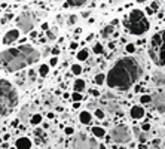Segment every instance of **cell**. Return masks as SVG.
Listing matches in <instances>:
<instances>
[{"label":"cell","mask_w":165,"mask_h":149,"mask_svg":"<svg viewBox=\"0 0 165 149\" xmlns=\"http://www.w3.org/2000/svg\"><path fill=\"white\" fill-rule=\"evenodd\" d=\"M143 74L141 64L134 57H125L115 63V66L106 74V82L109 88L128 90Z\"/></svg>","instance_id":"6da1fadb"},{"label":"cell","mask_w":165,"mask_h":149,"mask_svg":"<svg viewBox=\"0 0 165 149\" xmlns=\"http://www.w3.org/2000/svg\"><path fill=\"white\" fill-rule=\"evenodd\" d=\"M40 52L31 45H19L0 52V66L6 72H18L39 61Z\"/></svg>","instance_id":"7a4b0ae2"},{"label":"cell","mask_w":165,"mask_h":149,"mask_svg":"<svg viewBox=\"0 0 165 149\" xmlns=\"http://www.w3.org/2000/svg\"><path fill=\"white\" fill-rule=\"evenodd\" d=\"M18 106V93L15 87L6 81L0 79V118L8 116Z\"/></svg>","instance_id":"3957f363"},{"label":"cell","mask_w":165,"mask_h":149,"mask_svg":"<svg viewBox=\"0 0 165 149\" xmlns=\"http://www.w3.org/2000/svg\"><path fill=\"white\" fill-rule=\"evenodd\" d=\"M125 27L128 28V31L131 35H134V36H141V35H144L147 30H149L150 24H149V19H147V17L144 15L143 11H140V9H132V11L129 12L128 19L125 21Z\"/></svg>","instance_id":"277c9868"},{"label":"cell","mask_w":165,"mask_h":149,"mask_svg":"<svg viewBox=\"0 0 165 149\" xmlns=\"http://www.w3.org/2000/svg\"><path fill=\"white\" fill-rule=\"evenodd\" d=\"M149 54L156 66L165 67V30H161L152 36L149 45Z\"/></svg>","instance_id":"5b68a950"},{"label":"cell","mask_w":165,"mask_h":149,"mask_svg":"<svg viewBox=\"0 0 165 149\" xmlns=\"http://www.w3.org/2000/svg\"><path fill=\"white\" fill-rule=\"evenodd\" d=\"M110 139L115 142V143H128L131 140V133L125 125H118L115 127L112 133H110Z\"/></svg>","instance_id":"8992f818"},{"label":"cell","mask_w":165,"mask_h":149,"mask_svg":"<svg viewBox=\"0 0 165 149\" xmlns=\"http://www.w3.org/2000/svg\"><path fill=\"white\" fill-rule=\"evenodd\" d=\"M17 25L18 28L22 31V33H30L33 31V27H34V21H33V17L28 15V14H22L17 18Z\"/></svg>","instance_id":"52a82bcc"},{"label":"cell","mask_w":165,"mask_h":149,"mask_svg":"<svg viewBox=\"0 0 165 149\" xmlns=\"http://www.w3.org/2000/svg\"><path fill=\"white\" fill-rule=\"evenodd\" d=\"M18 39H19V30L12 28V30H9V31L5 33V36L2 39V43H3V45H11V43H14V42L18 40Z\"/></svg>","instance_id":"ba28073f"},{"label":"cell","mask_w":165,"mask_h":149,"mask_svg":"<svg viewBox=\"0 0 165 149\" xmlns=\"http://www.w3.org/2000/svg\"><path fill=\"white\" fill-rule=\"evenodd\" d=\"M15 148L17 149H31V140L28 137H19L15 142Z\"/></svg>","instance_id":"9c48e42d"},{"label":"cell","mask_w":165,"mask_h":149,"mask_svg":"<svg viewBox=\"0 0 165 149\" xmlns=\"http://www.w3.org/2000/svg\"><path fill=\"white\" fill-rule=\"evenodd\" d=\"M129 115H131L132 119H141V118L144 116V109H143L141 106H132Z\"/></svg>","instance_id":"30bf717a"},{"label":"cell","mask_w":165,"mask_h":149,"mask_svg":"<svg viewBox=\"0 0 165 149\" xmlns=\"http://www.w3.org/2000/svg\"><path fill=\"white\" fill-rule=\"evenodd\" d=\"M153 84L158 85V87L165 85V73H162V72H155L153 73Z\"/></svg>","instance_id":"8fae6325"},{"label":"cell","mask_w":165,"mask_h":149,"mask_svg":"<svg viewBox=\"0 0 165 149\" xmlns=\"http://www.w3.org/2000/svg\"><path fill=\"white\" fill-rule=\"evenodd\" d=\"M85 88H86V84H85L83 79H76L74 81V84H73L74 93H82V91H85Z\"/></svg>","instance_id":"7c38bea8"},{"label":"cell","mask_w":165,"mask_h":149,"mask_svg":"<svg viewBox=\"0 0 165 149\" xmlns=\"http://www.w3.org/2000/svg\"><path fill=\"white\" fill-rule=\"evenodd\" d=\"M79 121L82 122V124H91V121H92V115L89 113L88 111H82L80 112V115H79Z\"/></svg>","instance_id":"4fadbf2b"},{"label":"cell","mask_w":165,"mask_h":149,"mask_svg":"<svg viewBox=\"0 0 165 149\" xmlns=\"http://www.w3.org/2000/svg\"><path fill=\"white\" fill-rule=\"evenodd\" d=\"M92 134L95 136V137H106V130L103 128V127H94L92 128Z\"/></svg>","instance_id":"5bb4252c"},{"label":"cell","mask_w":165,"mask_h":149,"mask_svg":"<svg viewBox=\"0 0 165 149\" xmlns=\"http://www.w3.org/2000/svg\"><path fill=\"white\" fill-rule=\"evenodd\" d=\"M88 0H67L66 2V6H73V8H77V6H83Z\"/></svg>","instance_id":"9a60e30c"},{"label":"cell","mask_w":165,"mask_h":149,"mask_svg":"<svg viewBox=\"0 0 165 149\" xmlns=\"http://www.w3.org/2000/svg\"><path fill=\"white\" fill-rule=\"evenodd\" d=\"M88 57H89V51H88L86 48H85V49H80V51L77 52V60H79V61H86Z\"/></svg>","instance_id":"2e32d148"},{"label":"cell","mask_w":165,"mask_h":149,"mask_svg":"<svg viewBox=\"0 0 165 149\" xmlns=\"http://www.w3.org/2000/svg\"><path fill=\"white\" fill-rule=\"evenodd\" d=\"M113 33H115V28H113V25H110V24L107 25V27H104V28H103V31H101L103 37H106V39H107L110 35H113Z\"/></svg>","instance_id":"e0dca14e"},{"label":"cell","mask_w":165,"mask_h":149,"mask_svg":"<svg viewBox=\"0 0 165 149\" xmlns=\"http://www.w3.org/2000/svg\"><path fill=\"white\" fill-rule=\"evenodd\" d=\"M42 119H43V116H42L40 113H34V115L31 116L30 122H31L33 125H39V124H42Z\"/></svg>","instance_id":"ac0fdd59"},{"label":"cell","mask_w":165,"mask_h":149,"mask_svg":"<svg viewBox=\"0 0 165 149\" xmlns=\"http://www.w3.org/2000/svg\"><path fill=\"white\" fill-rule=\"evenodd\" d=\"M94 82H95L97 85H103V84L106 82V74H104V73L95 74V78H94Z\"/></svg>","instance_id":"d6986e66"},{"label":"cell","mask_w":165,"mask_h":149,"mask_svg":"<svg viewBox=\"0 0 165 149\" xmlns=\"http://www.w3.org/2000/svg\"><path fill=\"white\" fill-rule=\"evenodd\" d=\"M48 73H49V66L48 64H42L40 67H39V74L40 76H48Z\"/></svg>","instance_id":"ffe728a7"},{"label":"cell","mask_w":165,"mask_h":149,"mask_svg":"<svg viewBox=\"0 0 165 149\" xmlns=\"http://www.w3.org/2000/svg\"><path fill=\"white\" fill-rule=\"evenodd\" d=\"M92 51H94L95 54H103V51H104V49H103V45L97 42V43L92 46Z\"/></svg>","instance_id":"44dd1931"},{"label":"cell","mask_w":165,"mask_h":149,"mask_svg":"<svg viewBox=\"0 0 165 149\" xmlns=\"http://www.w3.org/2000/svg\"><path fill=\"white\" fill-rule=\"evenodd\" d=\"M70 69H72V73L76 74V76H79V74L82 73V67H80L79 64H73V66H72Z\"/></svg>","instance_id":"7402d4cb"},{"label":"cell","mask_w":165,"mask_h":149,"mask_svg":"<svg viewBox=\"0 0 165 149\" xmlns=\"http://www.w3.org/2000/svg\"><path fill=\"white\" fill-rule=\"evenodd\" d=\"M140 101H141L143 104H150V103H152V95H147V94L141 95V97H140Z\"/></svg>","instance_id":"603a6c76"},{"label":"cell","mask_w":165,"mask_h":149,"mask_svg":"<svg viewBox=\"0 0 165 149\" xmlns=\"http://www.w3.org/2000/svg\"><path fill=\"white\" fill-rule=\"evenodd\" d=\"M94 115L97 116V119H104V111H101V109H95V112H94Z\"/></svg>","instance_id":"cb8c5ba5"},{"label":"cell","mask_w":165,"mask_h":149,"mask_svg":"<svg viewBox=\"0 0 165 149\" xmlns=\"http://www.w3.org/2000/svg\"><path fill=\"white\" fill-rule=\"evenodd\" d=\"M125 51H127L128 54H132V52L135 51V45H134V43H127V46H125Z\"/></svg>","instance_id":"d4e9b609"},{"label":"cell","mask_w":165,"mask_h":149,"mask_svg":"<svg viewBox=\"0 0 165 149\" xmlns=\"http://www.w3.org/2000/svg\"><path fill=\"white\" fill-rule=\"evenodd\" d=\"M72 100H73V103L80 101V100H82V94H80V93H73V94H72Z\"/></svg>","instance_id":"484cf974"},{"label":"cell","mask_w":165,"mask_h":149,"mask_svg":"<svg viewBox=\"0 0 165 149\" xmlns=\"http://www.w3.org/2000/svg\"><path fill=\"white\" fill-rule=\"evenodd\" d=\"M138 140H140V143H146L147 142V134H138Z\"/></svg>","instance_id":"4316f807"},{"label":"cell","mask_w":165,"mask_h":149,"mask_svg":"<svg viewBox=\"0 0 165 149\" xmlns=\"http://www.w3.org/2000/svg\"><path fill=\"white\" fill-rule=\"evenodd\" d=\"M46 36H48V39H49V40H54V39H55L54 30H48V31H46Z\"/></svg>","instance_id":"83f0119b"},{"label":"cell","mask_w":165,"mask_h":149,"mask_svg":"<svg viewBox=\"0 0 165 149\" xmlns=\"http://www.w3.org/2000/svg\"><path fill=\"white\" fill-rule=\"evenodd\" d=\"M57 64H58V58H57V57H52V58L49 60V66L54 67V66H57Z\"/></svg>","instance_id":"f1b7e54d"},{"label":"cell","mask_w":165,"mask_h":149,"mask_svg":"<svg viewBox=\"0 0 165 149\" xmlns=\"http://www.w3.org/2000/svg\"><path fill=\"white\" fill-rule=\"evenodd\" d=\"M141 131H143V133H149V131H150V124H143V125H141Z\"/></svg>","instance_id":"f546056e"},{"label":"cell","mask_w":165,"mask_h":149,"mask_svg":"<svg viewBox=\"0 0 165 149\" xmlns=\"http://www.w3.org/2000/svg\"><path fill=\"white\" fill-rule=\"evenodd\" d=\"M64 131H66V134H67V136H72V134L74 133V128H73V127H66V130H64Z\"/></svg>","instance_id":"4dcf8cb0"},{"label":"cell","mask_w":165,"mask_h":149,"mask_svg":"<svg viewBox=\"0 0 165 149\" xmlns=\"http://www.w3.org/2000/svg\"><path fill=\"white\" fill-rule=\"evenodd\" d=\"M150 8H152V11H153V12H155V11H158V8H159V3H158V2H153V3H152V6H150Z\"/></svg>","instance_id":"1f68e13d"},{"label":"cell","mask_w":165,"mask_h":149,"mask_svg":"<svg viewBox=\"0 0 165 149\" xmlns=\"http://www.w3.org/2000/svg\"><path fill=\"white\" fill-rule=\"evenodd\" d=\"M76 19H77V17H76V15H72V17L69 18V24H72V25L76 24Z\"/></svg>","instance_id":"d6a6232c"},{"label":"cell","mask_w":165,"mask_h":149,"mask_svg":"<svg viewBox=\"0 0 165 149\" xmlns=\"http://www.w3.org/2000/svg\"><path fill=\"white\" fill-rule=\"evenodd\" d=\"M77 46H79V45H77V42H72V43H70V49H72V51H73V49H76Z\"/></svg>","instance_id":"836d02e7"},{"label":"cell","mask_w":165,"mask_h":149,"mask_svg":"<svg viewBox=\"0 0 165 149\" xmlns=\"http://www.w3.org/2000/svg\"><path fill=\"white\" fill-rule=\"evenodd\" d=\"M89 93H91L94 97H98V95H100V91H97V90H91Z\"/></svg>","instance_id":"e575fe53"},{"label":"cell","mask_w":165,"mask_h":149,"mask_svg":"<svg viewBox=\"0 0 165 149\" xmlns=\"http://www.w3.org/2000/svg\"><path fill=\"white\" fill-rule=\"evenodd\" d=\"M146 12L149 14V15H152V14H153V11H152V8H150V6H147V8H146Z\"/></svg>","instance_id":"d590c367"},{"label":"cell","mask_w":165,"mask_h":149,"mask_svg":"<svg viewBox=\"0 0 165 149\" xmlns=\"http://www.w3.org/2000/svg\"><path fill=\"white\" fill-rule=\"evenodd\" d=\"M115 46H116V42H110V43H109L110 49H115Z\"/></svg>","instance_id":"8d00e7d4"},{"label":"cell","mask_w":165,"mask_h":149,"mask_svg":"<svg viewBox=\"0 0 165 149\" xmlns=\"http://www.w3.org/2000/svg\"><path fill=\"white\" fill-rule=\"evenodd\" d=\"M73 108H74V109H79V108H80V101H76V103H73Z\"/></svg>","instance_id":"74e56055"},{"label":"cell","mask_w":165,"mask_h":149,"mask_svg":"<svg viewBox=\"0 0 165 149\" xmlns=\"http://www.w3.org/2000/svg\"><path fill=\"white\" fill-rule=\"evenodd\" d=\"M48 27H49L48 22H43V24H42V30H48Z\"/></svg>","instance_id":"f35d334b"},{"label":"cell","mask_w":165,"mask_h":149,"mask_svg":"<svg viewBox=\"0 0 165 149\" xmlns=\"http://www.w3.org/2000/svg\"><path fill=\"white\" fill-rule=\"evenodd\" d=\"M52 54H54V55H58V54H60V49H58V48H54V49H52Z\"/></svg>","instance_id":"ab89813d"},{"label":"cell","mask_w":165,"mask_h":149,"mask_svg":"<svg viewBox=\"0 0 165 149\" xmlns=\"http://www.w3.org/2000/svg\"><path fill=\"white\" fill-rule=\"evenodd\" d=\"M30 36L33 37V39H36V37H37V31H30Z\"/></svg>","instance_id":"60d3db41"},{"label":"cell","mask_w":165,"mask_h":149,"mask_svg":"<svg viewBox=\"0 0 165 149\" xmlns=\"http://www.w3.org/2000/svg\"><path fill=\"white\" fill-rule=\"evenodd\" d=\"M118 22H119V19H113V21H112V24H110V25H116V24H118Z\"/></svg>","instance_id":"b9f144b4"},{"label":"cell","mask_w":165,"mask_h":149,"mask_svg":"<svg viewBox=\"0 0 165 149\" xmlns=\"http://www.w3.org/2000/svg\"><path fill=\"white\" fill-rule=\"evenodd\" d=\"M54 116H55V115H54V113H52V112H49V113H48V118H49V119H52Z\"/></svg>","instance_id":"7bdbcfd3"},{"label":"cell","mask_w":165,"mask_h":149,"mask_svg":"<svg viewBox=\"0 0 165 149\" xmlns=\"http://www.w3.org/2000/svg\"><path fill=\"white\" fill-rule=\"evenodd\" d=\"M138 149H147V146H146V145H144V143H141V145L138 146Z\"/></svg>","instance_id":"ee69618b"},{"label":"cell","mask_w":165,"mask_h":149,"mask_svg":"<svg viewBox=\"0 0 165 149\" xmlns=\"http://www.w3.org/2000/svg\"><path fill=\"white\" fill-rule=\"evenodd\" d=\"M82 17H83V18H86V17H89V12H83V14H82Z\"/></svg>","instance_id":"f6af8a7d"},{"label":"cell","mask_w":165,"mask_h":149,"mask_svg":"<svg viewBox=\"0 0 165 149\" xmlns=\"http://www.w3.org/2000/svg\"><path fill=\"white\" fill-rule=\"evenodd\" d=\"M28 74H30L31 78H34V70H30V72H28Z\"/></svg>","instance_id":"bcb514c9"},{"label":"cell","mask_w":165,"mask_h":149,"mask_svg":"<svg viewBox=\"0 0 165 149\" xmlns=\"http://www.w3.org/2000/svg\"><path fill=\"white\" fill-rule=\"evenodd\" d=\"M113 149H125V146H115Z\"/></svg>","instance_id":"7dc6e473"},{"label":"cell","mask_w":165,"mask_h":149,"mask_svg":"<svg viewBox=\"0 0 165 149\" xmlns=\"http://www.w3.org/2000/svg\"><path fill=\"white\" fill-rule=\"evenodd\" d=\"M137 3H144V2H147V0H135Z\"/></svg>","instance_id":"c3c4849f"},{"label":"cell","mask_w":165,"mask_h":149,"mask_svg":"<svg viewBox=\"0 0 165 149\" xmlns=\"http://www.w3.org/2000/svg\"><path fill=\"white\" fill-rule=\"evenodd\" d=\"M98 149H106V146H104V145H100V146H98Z\"/></svg>","instance_id":"681fc988"},{"label":"cell","mask_w":165,"mask_h":149,"mask_svg":"<svg viewBox=\"0 0 165 149\" xmlns=\"http://www.w3.org/2000/svg\"><path fill=\"white\" fill-rule=\"evenodd\" d=\"M11 149H17V148H11Z\"/></svg>","instance_id":"f907efd6"},{"label":"cell","mask_w":165,"mask_h":149,"mask_svg":"<svg viewBox=\"0 0 165 149\" xmlns=\"http://www.w3.org/2000/svg\"><path fill=\"white\" fill-rule=\"evenodd\" d=\"M17 2H21V0H17Z\"/></svg>","instance_id":"816d5d0a"}]
</instances>
